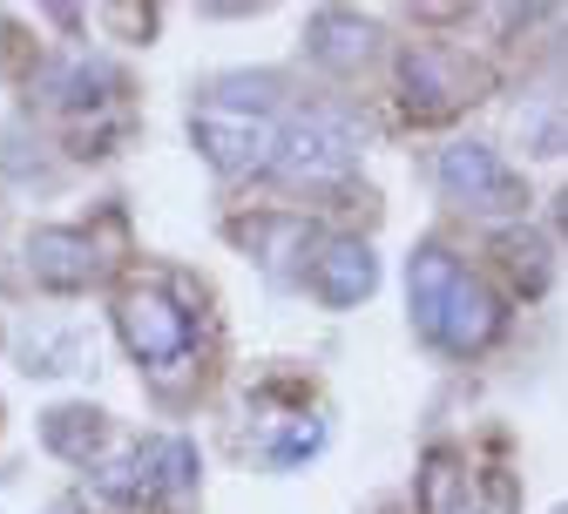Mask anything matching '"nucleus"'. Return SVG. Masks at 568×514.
<instances>
[{
  "label": "nucleus",
  "mask_w": 568,
  "mask_h": 514,
  "mask_svg": "<svg viewBox=\"0 0 568 514\" xmlns=\"http://www.w3.org/2000/svg\"><path fill=\"white\" fill-rule=\"evenodd\" d=\"M48 514H82V507H75V501H54V507H48Z\"/></svg>",
  "instance_id": "obj_13"
},
{
  "label": "nucleus",
  "mask_w": 568,
  "mask_h": 514,
  "mask_svg": "<svg viewBox=\"0 0 568 514\" xmlns=\"http://www.w3.org/2000/svg\"><path fill=\"white\" fill-rule=\"evenodd\" d=\"M434 177L474 216H515L528 203V183L501 163V150H487V142H447L440 163H434Z\"/></svg>",
  "instance_id": "obj_4"
},
{
  "label": "nucleus",
  "mask_w": 568,
  "mask_h": 514,
  "mask_svg": "<svg viewBox=\"0 0 568 514\" xmlns=\"http://www.w3.org/2000/svg\"><path fill=\"white\" fill-rule=\"evenodd\" d=\"M373 284H379V258H373L366 244H352V238H338V244H325V251L312 258V291H318L332 312L373 299Z\"/></svg>",
  "instance_id": "obj_6"
},
{
  "label": "nucleus",
  "mask_w": 568,
  "mask_h": 514,
  "mask_svg": "<svg viewBox=\"0 0 568 514\" xmlns=\"http://www.w3.org/2000/svg\"><path fill=\"white\" fill-rule=\"evenodd\" d=\"M460 102V89H454V75L434 61V54H406V109L413 115H440V109H454Z\"/></svg>",
  "instance_id": "obj_12"
},
{
  "label": "nucleus",
  "mask_w": 568,
  "mask_h": 514,
  "mask_svg": "<svg viewBox=\"0 0 568 514\" xmlns=\"http://www.w3.org/2000/svg\"><path fill=\"white\" fill-rule=\"evenodd\" d=\"M419 507H426V514H487V507H480V481H474V467H467L454 447H434V454H426Z\"/></svg>",
  "instance_id": "obj_9"
},
{
  "label": "nucleus",
  "mask_w": 568,
  "mask_h": 514,
  "mask_svg": "<svg viewBox=\"0 0 568 514\" xmlns=\"http://www.w3.org/2000/svg\"><path fill=\"white\" fill-rule=\"evenodd\" d=\"M41 440H48L61 461H82L89 467L109 447V420L95 406H54V413H41Z\"/></svg>",
  "instance_id": "obj_11"
},
{
  "label": "nucleus",
  "mask_w": 568,
  "mask_h": 514,
  "mask_svg": "<svg viewBox=\"0 0 568 514\" xmlns=\"http://www.w3.org/2000/svg\"><path fill=\"white\" fill-rule=\"evenodd\" d=\"M28 271L48 284V291H82L102 278V258L82 231H34L28 238Z\"/></svg>",
  "instance_id": "obj_7"
},
{
  "label": "nucleus",
  "mask_w": 568,
  "mask_h": 514,
  "mask_svg": "<svg viewBox=\"0 0 568 514\" xmlns=\"http://www.w3.org/2000/svg\"><path fill=\"white\" fill-rule=\"evenodd\" d=\"M561 231H568V196H561Z\"/></svg>",
  "instance_id": "obj_14"
},
{
  "label": "nucleus",
  "mask_w": 568,
  "mask_h": 514,
  "mask_svg": "<svg viewBox=\"0 0 568 514\" xmlns=\"http://www.w3.org/2000/svg\"><path fill=\"white\" fill-rule=\"evenodd\" d=\"M190 142L217 177H251V170H271L277 157V122L264 109H231L203 95V109L190 115Z\"/></svg>",
  "instance_id": "obj_3"
},
{
  "label": "nucleus",
  "mask_w": 568,
  "mask_h": 514,
  "mask_svg": "<svg viewBox=\"0 0 568 514\" xmlns=\"http://www.w3.org/2000/svg\"><path fill=\"white\" fill-rule=\"evenodd\" d=\"M305 41H312V61H325V68H338V75H345V68H359L373 54V21L325 8V14H312Z\"/></svg>",
  "instance_id": "obj_10"
},
{
  "label": "nucleus",
  "mask_w": 568,
  "mask_h": 514,
  "mask_svg": "<svg viewBox=\"0 0 568 514\" xmlns=\"http://www.w3.org/2000/svg\"><path fill=\"white\" fill-rule=\"evenodd\" d=\"M555 514H568V507H555Z\"/></svg>",
  "instance_id": "obj_15"
},
{
  "label": "nucleus",
  "mask_w": 568,
  "mask_h": 514,
  "mask_svg": "<svg viewBox=\"0 0 568 514\" xmlns=\"http://www.w3.org/2000/svg\"><path fill=\"white\" fill-rule=\"evenodd\" d=\"M135 494L150 501H170V494H190L196 487V447L176 433H156V440H135Z\"/></svg>",
  "instance_id": "obj_8"
},
{
  "label": "nucleus",
  "mask_w": 568,
  "mask_h": 514,
  "mask_svg": "<svg viewBox=\"0 0 568 514\" xmlns=\"http://www.w3.org/2000/svg\"><path fill=\"white\" fill-rule=\"evenodd\" d=\"M359 157H366V135L345 115H332V109H312V115H292L277 129L271 170L284 183H338V177L359 170Z\"/></svg>",
  "instance_id": "obj_2"
},
{
  "label": "nucleus",
  "mask_w": 568,
  "mask_h": 514,
  "mask_svg": "<svg viewBox=\"0 0 568 514\" xmlns=\"http://www.w3.org/2000/svg\"><path fill=\"white\" fill-rule=\"evenodd\" d=\"M115 332H122L129 359L156 365V373L183 365V352H190V319L163 299V291H122L115 299Z\"/></svg>",
  "instance_id": "obj_5"
},
{
  "label": "nucleus",
  "mask_w": 568,
  "mask_h": 514,
  "mask_svg": "<svg viewBox=\"0 0 568 514\" xmlns=\"http://www.w3.org/2000/svg\"><path fill=\"white\" fill-rule=\"evenodd\" d=\"M406 305H413V325L434 339L440 352H487L501 339V299L447 251V244H426L413 251L406 264Z\"/></svg>",
  "instance_id": "obj_1"
}]
</instances>
